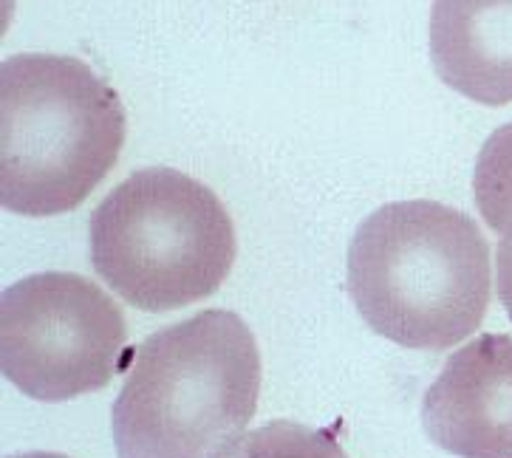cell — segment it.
Returning a JSON list of instances; mask_svg holds the SVG:
<instances>
[{
  "instance_id": "obj_1",
  "label": "cell",
  "mask_w": 512,
  "mask_h": 458,
  "mask_svg": "<svg viewBox=\"0 0 512 458\" xmlns=\"http://www.w3.org/2000/svg\"><path fill=\"white\" fill-rule=\"evenodd\" d=\"M490 244L467 213L439 201H397L357 227L348 295L391 343L445 351L481 326L490 306Z\"/></svg>"
},
{
  "instance_id": "obj_11",
  "label": "cell",
  "mask_w": 512,
  "mask_h": 458,
  "mask_svg": "<svg viewBox=\"0 0 512 458\" xmlns=\"http://www.w3.org/2000/svg\"><path fill=\"white\" fill-rule=\"evenodd\" d=\"M9 458H68V456H60V453H20V456H9Z\"/></svg>"
},
{
  "instance_id": "obj_8",
  "label": "cell",
  "mask_w": 512,
  "mask_h": 458,
  "mask_svg": "<svg viewBox=\"0 0 512 458\" xmlns=\"http://www.w3.org/2000/svg\"><path fill=\"white\" fill-rule=\"evenodd\" d=\"M218 458H348L329 430L300 422H269L252 433H244Z\"/></svg>"
},
{
  "instance_id": "obj_10",
  "label": "cell",
  "mask_w": 512,
  "mask_h": 458,
  "mask_svg": "<svg viewBox=\"0 0 512 458\" xmlns=\"http://www.w3.org/2000/svg\"><path fill=\"white\" fill-rule=\"evenodd\" d=\"M496 278L501 306L507 309V314H510L512 320V215L510 221H507V227H504V232H501V241H498Z\"/></svg>"
},
{
  "instance_id": "obj_5",
  "label": "cell",
  "mask_w": 512,
  "mask_h": 458,
  "mask_svg": "<svg viewBox=\"0 0 512 458\" xmlns=\"http://www.w3.org/2000/svg\"><path fill=\"white\" fill-rule=\"evenodd\" d=\"M128 351V326L114 297L83 275L40 272L0 297L3 377L37 402L108 388Z\"/></svg>"
},
{
  "instance_id": "obj_3",
  "label": "cell",
  "mask_w": 512,
  "mask_h": 458,
  "mask_svg": "<svg viewBox=\"0 0 512 458\" xmlns=\"http://www.w3.org/2000/svg\"><path fill=\"white\" fill-rule=\"evenodd\" d=\"M125 145L116 91L77 57L15 54L0 66V204L17 215L80 207Z\"/></svg>"
},
{
  "instance_id": "obj_6",
  "label": "cell",
  "mask_w": 512,
  "mask_h": 458,
  "mask_svg": "<svg viewBox=\"0 0 512 458\" xmlns=\"http://www.w3.org/2000/svg\"><path fill=\"white\" fill-rule=\"evenodd\" d=\"M422 427L450 456L512 458V337L462 345L425 393Z\"/></svg>"
},
{
  "instance_id": "obj_7",
  "label": "cell",
  "mask_w": 512,
  "mask_h": 458,
  "mask_svg": "<svg viewBox=\"0 0 512 458\" xmlns=\"http://www.w3.org/2000/svg\"><path fill=\"white\" fill-rule=\"evenodd\" d=\"M430 60L467 99L512 102V0H433Z\"/></svg>"
},
{
  "instance_id": "obj_9",
  "label": "cell",
  "mask_w": 512,
  "mask_h": 458,
  "mask_svg": "<svg viewBox=\"0 0 512 458\" xmlns=\"http://www.w3.org/2000/svg\"><path fill=\"white\" fill-rule=\"evenodd\" d=\"M473 193L487 227L504 232L512 215V122L484 142L473 173Z\"/></svg>"
},
{
  "instance_id": "obj_2",
  "label": "cell",
  "mask_w": 512,
  "mask_h": 458,
  "mask_svg": "<svg viewBox=\"0 0 512 458\" xmlns=\"http://www.w3.org/2000/svg\"><path fill=\"white\" fill-rule=\"evenodd\" d=\"M261 393V354L227 309L199 311L133 351L114 399L119 458H218L244 436Z\"/></svg>"
},
{
  "instance_id": "obj_4",
  "label": "cell",
  "mask_w": 512,
  "mask_h": 458,
  "mask_svg": "<svg viewBox=\"0 0 512 458\" xmlns=\"http://www.w3.org/2000/svg\"><path fill=\"white\" fill-rule=\"evenodd\" d=\"M235 249L221 198L173 167L136 170L91 215L97 275L133 309L153 314L213 297Z\"/></svg>"
}]
</instances>
